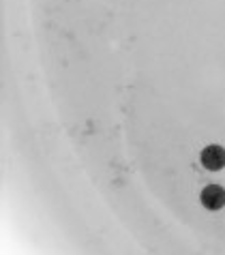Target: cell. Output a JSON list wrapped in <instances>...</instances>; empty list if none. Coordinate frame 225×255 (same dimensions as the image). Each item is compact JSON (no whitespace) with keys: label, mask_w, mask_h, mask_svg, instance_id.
I'll use <instances>...</instances> for the list:
<instances>
[{"label":"cell","mask_w":225,"mask_h":255,"mask_svg":"<svg viewBox=\"0 0 225 255\" xmlns=\"http://www.w3.org/2000/svg\"><path fill=\"white\" fill-rule=\"evenodd\" d=\"M200 163L208 172H221L225 167V148L221 144H210L200 152Z\"/></svg>","instance_id":"cell-1"},{"label":"cell","mask_w":225,"mask_h":255,"mask_svg":"<svg viewBox=\"0 0 225 255\" xmlns=\"http://www.w3.org/2000/svg\"><path fill=\"white\" fill-rule=\"evenodd\" d=\"M200 202H202V206L210 212L225 208V189L221 185H215V182L213 185H206L200 193Z\"/></svg>","instance_id":"cell-2"}]
</instances>
